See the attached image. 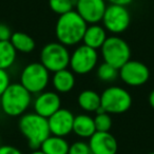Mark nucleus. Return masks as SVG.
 I'll return each instance as SVG.
<instances>
[{
  "instance_id": "dca6fc26",
  "label": "nucleus",
  "mask_w": 154,
  "mask_h": 154,
  "mask_svg": "<svg viewBox=\"0 0 154 154\" xmlns=\"http://www.w3.org/2000/svg\"><path fill=\"white\" fill-rule=\"evenodd\" d=\"M73 132L77 136L82 137V138H90L96 132L94 118L87 114H80V115L75 116L74 124H73Z\"/></svg>"
},
{
  "instance_id": "f8f14e48",
  "label": "nucleus",
  "mask_w": 154,
  "mask_h": 154,
  "mask_svg": "<svg viewBox=\"0 0 154 154\" xmlns=\"http://www.w3.org/2000/svg\"><path fill=\"white\" fill-rule=\"evenodd\" d=\"M75 116L71 111L60 108L52 116L48 118L50 131L52 135L64 137L73 132V124Z\"/></svg>"
},
{
  "instance_id": "f3484780",
  "label": "nucleus",
  "mask_w": 154,
  "mask_h": 154,
  "mask_svg": "<svg viewBox=\"0 0 154 154\" xmlns=\"http://www.w3.org/2000/svg\"><path fill=\"white\" fill-rule=\"evenodd\" d=\"M53 87L58 93H68L73 90L75 86V76L72 71L68 69L57 71L52 78Z\"/></svg>"
},
{
  "instance_id": "5701e85b",
  "label": "nucleus",
  "mask_w": 154,
  "mask_h": 154,
  "mask_svg": "<svg viewBox=\"0 0 154 154\" xmlns=\"http://www.w3.org/2000/svg\"><path fill=\"white\" fill-rule=\"evenodd\" d=\"M118 76V69L103 61L97 69V77L106 82H113Z\"/></svg>"
},
{
  "instance_id": "423d86ee",
  "label": "nucleus",
  "mask_w": 154,
  "mask_h": 154,
  "mask_svg": "<svg viewBox=\"0 0 154 154\" xmlns=\"http://www.w3.org/2000/svg\"><path fill=\"white\" fill-rule=\"evenodd\" d=\"M132 106V97L124 88L110 87L100 94V107L109 114H122Z\"/></svg>"
},
{
  "instance_id": "a878e982",
  "label": "nucleus",
  "mask_w": 154,
  "mask_h": 154,
  "mask_svg": "<svg viewBox=\"0 0 154 154\" xmlns=\"http://www.w3.org/2000/svg\"><path fill=\"white\" fill-rule=\"evenodd\" d=\"M10 75L7 70L0 69V97L3 94L7 88L10 86Z\"/></svg>"
},
{
  "instance_id": "a211bd4d",
  "label": "nucleus",
  "mask_w": 154,
  "mask_h": 154,
  "mask_svg": "<svg viewBox=\"0 0 154 154\" xmlns=\"http://www.w3.org/2000/svg\"><path fill=\"white\" fill-rule=\"evenodd\" d=\"M70 145L61 136L50 135L42 143L39 149H41L45 154H69Z\"/></svg>"
},
{
  "instance_id": "6ab92c4d",
  "label": "nucleus",
  "mask_w": 154,
  "mask_h": 154,
  "mask_svg": "<svg viewBox=\"0 0 154 154\" xmlns=\"http://www.w3.org/2000/svg\"><path fill=\"white\" fill-rule=\"evenodd\" d=\"M78 105L86 112H96L100 108V95L92 90H85L78 95Z\"/></svg>"
},
{
  "instance_id": "c85d7f7f",
  "label": "nucleus",
  "mask_w": 154,
  "mask_h": 154,
  "mask_svg": "<svg viewBox=\"0 0 154 154\" xmlns=\"http://www.w3.org/2000/svg\"><path fill=\"white\" fill-rule=\"evenodd\" d=\"M110 5H125V7H128L129 5L134 1V0H107Z\"/></svg>"
},
{
  "instance_id": "f03ea898",
  "label": "nucleus",
  "mask_w": 154,
  "mask_h": 154,
  "mask_svg": "<svg viewBox=\"0 0 154 154\" xmlns=\"http://www.w3.org/2000/svg\"><path fill=\"white\" fill-rule=\"evenodd\" d=\"M18 128L33 150L39 149L43 141L51 135L48 118L35 112L21 115L18 122Z\"/></svg>"
},
{
  "instance_id": "9d476101",
  "label": "nucleus",
  "mask_w": 154,
  "mask_h": 154,
  "mask_svg": "<svg viewBox=\"0 0 154 154\" xmlns=\"http://www.w3.org/2000/svg\"><path fill=\"white\" fill-rule=\"evenodd\" d=\"M120 79L131 87L143 86L149 80L150 71L145 63L137 60H129L118 70Z\"/></svg>"
},
{
  "instance_id": "7c9ffc66",
  "label": "nucleus",
  "mask_w": 154,
  "mask_h": 154,
  "mask_svg": "<svg viewBox=\"0 0 154 154\" xmlns=\"http://www.w3.org/2000/svg\"><path fill=\"white\" fill-rule=\"evenodd\" d=\"M30 154H45V152H43L41 149H35L34 151L31 152Z\"/></svg>"
},
{
  "instance_id": "4468645a",
  "label": "nucleus",
  "mask_w": 154,
  "mask_h": 154,
  "mask_svg": "<svg viewBox=\"0 0 154 154\" xmlns=\"http://www.w3.org/2000/svg\"><path fill=\"white\" fill-rule=\"evenodd\" d=\"M89 146L92 154H116L117 141L110 132L96 131L89 138Z\"/></svg>"
},
{
  "instance_id": "6e6552de",
  "label": "nucleus",
  "mask_w": 154,
  "mask_h": 154,
  "mask_svg": "<svg viewBox=\"0 0 154 154\" xmlns=\"http://www.w3.org/2000/svg\"><path fill=\"white\" fill-rule=\"evenodd\" d=\"M101 21L106 31L114 35L122 34L130 26V12L125 5H107Z\"/></svg>"
},
{
  "instance_id": "7ed1b4c3",
  "label": "nucleus",
  "mask_w": 154,
  "mask_h": 154,
  "mask_svg": "<svg viewBox=\"0 0 154 154\" xmlns=\"http://www.w3.org/2000/svg\"><path fill=\"white\" fill-rule=\"evenodd\" d=\"M31 95L21 84H10L0 97L1 110L12 117L23 115L32 103Z\"/></svg>"
},
{
  "instance_id": "20e7f679",
  "label": "nucleus",
  "mask_w": 154,
  "mask_h": 154,
  "mask_svg": "<svg viewBox=\"0 0 154 154\" xmlns=\"http://www.w3.org/2000/svg\"><path fill=\"white\" fill-rule=\"evenodd\" d=\"M50 72L41 62H32L24 66L20 75V84L31 93L39 94L47 88Z\"/></svg>"
},
{
  "instance_id": "1a4fd4ad",
  "label": "nucleus",
  "mask_w": 154,
  "mask_h": 154,
  "mask_svg": "<svg viewBox=\"0 0 154 154\" xmlns=\"http://www.w3.org/2000/svg\"><path fill=\"white\" fill-rule=\"evenodd\" d=\"M98 61V54L95 49L82 45L77 47L70 56V68L75 74L85 75L94 70Z\"/></svg>"
},
{
  "instance_id": "f257e3e1",
  "label": "nucleus",
  "mask_w": 154,
  "mask_h": 154,
  "mask_svg": "<svg viewBox=\"0 0 154 154\" xmlns=\"http://www.w3.org/2000/svg\"><path fill=\"white\" fill-rule=\"evenodd\" d=\"M88 23L75 10L60 15L55 26V35L58 42L66 47L75 45L82 41Z\"/></svg>"
},
{
  "instance_id": "393cba45",
  "label": "nucleus",
  "mask_w": 154,
  "mask_h": 154,
  "mask_svg": "<svg viewBox=\"0 0 154 154\" xmlns=\"http://www.w3.org/2000/svg\"><path fill=\"white\" fill-rule=\"evenodd\" d=\"M69 154H92L89 143L85 141H76L69 148Z\"/></svg>"
},
{
  "instance_id": "4be33fe9",
  "label": "nucleus",
  "mask_w": 154,
  "mask_h": 154,
  "mask_svg": "<svg viewBox=\"0 0 154 154\" xmlns=\"http://www.w3.org/2000/svg\"><path fill=\"white\" fill-rule=\"evenodd\" d=\"M76 0H49V7L57 15H63L75 9Z\"/></svg>"
},
{
  "instance_id": "9b49d317",
  "label": "nucleus",
  "mask_w": 154,
  "mask_h": 154,
  "mask_svg": "<svg viewBox=\"0 0 154 154\" xmlns=\"http://www.w3.org/2000/svg\"><path fill=\"white\" fill-rule=\"evenodd\" d=\"M106 9V0H76L75 3V11L88 24L99 23Z\"/></svg>"
},
{
  "instance_id": "bb28decb",
  "label": "nucleus",
  "mask_w": 154,
  "mask_h": 154,
  "mask_svg": "<svg viewBox=\"0 0 154 154\" xmlns=\"http://www.w3.org/2000/svg\"><path fill=\"white\" fill-rule=\"evenodd\" d=\"M12 31L7 24L0 23V41H8L12 37Z\"/></svg>"
},
{
  "instance_id": "b1692460",
  "label": "nucleus",
  "mask_w": 154,
  "mask_h": 154,
  "mask_svg": "<svg viewBox=\"0 0 154 154\" xmlns=\"http://www.w3.org/2000/svg\"><path fill=\"white\" fill-rule=\"evenodd\" d=\"M94 124L96 131L109 132L112 127V118L107 112H99V113H96V116L94 118Z\"/></svg>"
},
{
  "instance_id": "c756f323",
  "label": "nucleus",
  "mask_w": 154,
  "mask_h": 154,
  "mask_svg": "<svg viewBox=\"0 0 154 154\" xmlns=\"http://www.w3.org/2000/svg\"><path fill=\"white\" fill-rule=\"evenodd\" d=\"M149 105L154 109V90H152L149 95Z\"/></svg>"
},
{
  "instance_id": "cd10ccee",
  "label": "nucleus",
  "mask_w": 154,
  "mask_h": 154,
  "mask_svg": "<svg viewBox=\"0 0 154 154\" xmlns=\"http://www.w3.org/2000/svg\"><path fill=\"white\" fill-rule=\"evenodd\" d=\"M0 154H22V152L13 146H0Z\"/></svg>"
},
{
  "instance_id": "2f4dec72",
  "label": "nucleus",
  "mask_w": 154,
  "mask_h": 154,
  "mask_svg": "<svg viewBox=\"0 0 154 154\" xmlns=\"http://www.w3.org/2000/svg\"><path fill=\"white\" fill-rule=\"evenodd\" d=\"M148 154H154V152H150V153H148Z\"/></svg>"
},
{
  "instance_id": "0eeeda50",
  "label": "nucleus",
  "mask_w": 154,
  "mask_h": 154,
  "mask_svg": "<svg viewBox=\"0 0 154 154\" xmlns=\"http://www.w3.org/2000/svg\"><path fill=\"white\" fill-rule=\"evenodd\" d=\"M69 50L60 42H50L42 48L40 52V62L48 69L49 72L66 69L70 64Z\"/></svg>"
},
{
  "instance_id": "aec40b11",
  "label": "nucleus",
  "mask_w": 154,
  "mask_h": 154,
  "mask_svg": "<svg viewBox=\"0 0 154 154\" xmlns=\"http://www.w3.org/2000/svg\"><path fill=\"white\" fill-rule=\"evenodd\" d=\"M15 50L20 53H31L35 49V40L23 32H15L10 39Z\"/></svg>"
},
{
  "instance_id": "2eb2a0df",
  "label": "nucleus",
  "mask_w": 154,
  "mask_h": 154,
  "mask_svg": "<svg viewBox=\"0 0 154 154\" xmlns=\"http://www.w3.org/2000/svg\"><path fill=\"white\" fill-rule=\"evenodd\" d=\"M107 38L108 36L106 29L103 26H99L98 23H95L87 26L82 41H84V45L97 50L103 47Z\"/></svg>"
},
{
  "instance_id": "ddd939ff",
  "label": "nucleus",
  "mask_w": 154,
  "mask_h": 154,
  "mask_svg": "<svg viewBox=\"0 0 154 154\" xmlns=\"http://www.w3.org/2000/svg\"><path fill=\"white\" fill-rule=\"evenodd\" d=\"M61 106V99L59 95L56 92L52 91H43L37 95L34 101V110L35 113L49 118L56 111L60 109Z\"/></svg>"
},
{
  "instance_id": "39448f33",
  "label": "nucleus",
  "mask_w": 154,
  "mask_h": 154,
  "mask_svg": "<svg viewBox=\"0 0 154 154\" xmlns=\"http://www.w3.org/2000/svg\"><path fill=\"white\" fill-rule=\"evenodd\" d=\"M100 49L103 61L111 64L118 70L127 61L130 60V47L124 39L116 35L108 37Z\"/></svg>"
},
{
  "instance_id": "412c9836",
  "label": "nucleus",
  "mask_w": 154,
  "mask_h": 154,
  "mask_svg": "<svg viewBox=\"0 0 154 154\" xmlns=\"http://www.w3.org/2000/svg\"><path fill=\"white\" fill-rule=\"evenodd\" d=\"M17 51L11 41H0V69L8 70L14 64L17 56Z\"/></svg>"
}]
</instances>
